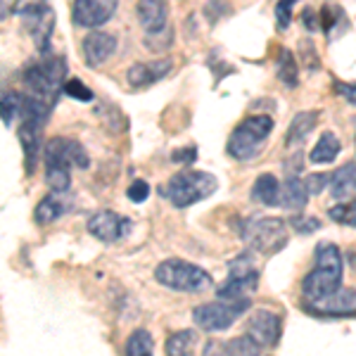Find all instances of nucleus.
Listing matches in <instances>:
<instances>
[{
	"mask_svg": "<svg viewBox=\"0 0 356 356\" xmlns=\"http://www.w3.org/2000/svg\"><path fill=\"white\" fill-rule=\"evenodd\" d=\"M342 288V254L337 245L321 243L314 252V268L304 275L302 295L307 302H318Z\"/></svg>",
	"mask_w": 356,
	"mask_h": 356,
	"instance_id": "f257e3e1",
	"label": "nucleus"
},
{
	"mask_svg": "<svg viewBox=\"0 0 356 356\" xmlns=\"http://www.w3.org/2000/svg\"><path fill=\"white\" fill-rule=\"evenodd\" d=\"M22 76H24V83L29 86L33 97L43 100L45 105L55 107L67 83L65 57H48V60L41 62H31Z\"/></svg>",
	"mask_w": 356,
	"mask_h": 356,
	"instance_id": "f03ea898",
	"label": "nucleus"
},
{
	"mask_svg": "<svg viewBox=\"0 0 356 356\" xmlns=\"http://www.w3.org/2000/svg\"><path fill=\"white\" fill-rule=\"evenodd\" d=\"M216 188H219V181H216L214 174H207V171H181L174 178H169V183L162 188V195L178 209H186V207H193L207 197H211L216 193Z\"/></svg>",
	"mask_w": 356,
	"mask_h": 356,
	"instance_id": "7ed1b4c3",
	"label": "nucleus"
},
{
	"mask_svg": "<svg viewBox=\"0 0 356 356\" xmlns=\"http://www.w3.org/2000/svg\"><path fill=\"white\" fill-rule=\"evenodd\" d=\"M240 240L250 250L259 252L264 257H271L288 245V226L283 219L250 216V219L240 221Z\"/></svg>",
	"mask_w": 356,
	"mask_h": 356,
	"instance_id": "20e7f679",
	"label": "nucleus"
},
{
	"mask_svg": "<svg viewBox=\"0 0 356 356\" xmlns=\"http://www.w3.org/2000/svg\"><path fill=\"white\" fill-rule=\"evenodd\" d=\"M271 131H273L271 117H266V114L247 117V119H243V124H238L233 129L231 138H228L226 150L231 157L238 159V162H252V159L264 150Z\"/></svg>",
	"mask_w": 356,
	"mask_h": 356,
	"instance_id": "39448f33",
	"label": "nucleus"
},
{
	"mask_svg": "<svg viewBox=\"0 0 356 356\" xmlns=\"http://www.w3.org/2000/svg\"><path fill=\"white\" fill-rule=\"evenodd\" d=\"M154 280L159 285L176 292H186V295H197L211 288V275L202 266L186 259H166L154 268Z\"/></svg>",
	"mask_w": 356,
	"mask_h": 356,
	"instance_id": "423d86ee",
	"label": "nucleus"
},
{
	"mask_svg": "<svg viewBox=\"0 0 356 356\" xmlns=\"http://www.w3.org/2000/svg\"><path fill=\"white\" fill-rule=\"evenodd\" d=\"M245 309H250V300L240 302H209L202 304L193 312V321L200 330L204 332H221L228 330L240 316L245 314Z\"/></svg>",
	"mask_w": 356,
	"mask_h": 356,
	"instance_id": "0eeeda50",
	"label": "nucleus"
},
{
	"mask_svg": "<svg viewBox=\"0 0 356 356\" xmlns=\"http://www.w3.org/2000/svg\"><path fill=\"white\" fill-rule=\"evenodd\" d=\"M259 285V273L254 271L250 257H238L231 264V275L228 280L221 285L219 290V300L223 302H240V300H250V295L257 290Z\"/></svg>",
	"mask_w": 356,
	"mask_h": 356,
	"instance_id": "6e6552de",
	"label": "nucleus"
},
{
	"mask_svg": "<svg viewBox=\"0 0 356 356\" xmlns=\"http://www.w3.org/2000/svg\"><path fill=\"white\" fill-rule=\"evenodd\" d=\"M119 8V0H74L72 19L81 29H95L110 22Z\"/></svg>",
	"mask_w": 356,
	"mask_h": 356,
	"instance_id": "1a4fd4ad",
	"label": "nucleus"
},
{
	"mask_svg": "<svg viewBox=\"0 0 356 356\" xmlns=\"http://www.w3.org/2000/svg\"><path fill=\"white\" fill-rule=\"evenodd\" d=\"M22 17H24V26L31 33L36 48L41 53H48L50 38H53L55 31V13L48 5H29L24 13H22Z\"/></svg>",
	"mask_w": 356,
	"mask_h": 356,
	"instance_id": "9d476101",
	"label": "nucleus"
},
{
	"mask_svg": "<svg viewBox=\"0 0 356 356\" xmlns=\"http://www.w3.org/2000/svg\"><path fill=\"white\" fill-rule=\"evenodd\" d=\"M129 231H131V221L110 209L95 211L88 219V233L93 235V238L102 240V243H117V240H122Z\"/></svg>",
	"mask_w": 356,
	"mask_h": 356,
	"instance_id": "9b49d317",
	"label": "nucleus"
},
{
	"mask_svg": "<svg viewBox=\"0 0 356 356\" xmlns=\"http://www.w3.org/2000/svg\"><path fill=\"white\" fill-rule=\"evenodd\" d=\"M247 335L259 342L261 347H275L280 340V316L268 309L254 312L247 321Z\"/></svg>",
	"mask_w": 356,
	"mask_h": 356,
	"instance_id": "f8f14e48",
	"label": "nucleus"
},
{
	"mask_svg": "<svg viewBox=\"0 0 356 356\" xmlns=\"http://www.w3.org/2000/svg\"><path fill=\"white\" fill-rule=\"evenodd\" d=\"M307 309L318 316H356V290L340 288L318 302H309Z\"/></svg>",
	"mask_w": 356,
	"mask_h": 356,
	"instance_id": "ddd939ff",
	"label": "nucleus"
},
{
	"mask_svg": "<svg viewBox=\"0 0 356 356\" xmlns=\"http://www.w3.org/2000/svg\"><path fill=\"white\" fill-rule=\"evenodd\" d=\"M117 50V36L107 31H90L81 43V53L88 67H100Z\"/></svg>",
	"mask_w": 356,
	"mask_h": 356,
	"instance_id": "4468645a",
	"label": "nucleus"
},
{
	"mask_svg": "<svg viewBox=\"0 0 356 356\" xmlns=\"http://www.w3.org/2000/svg\"><path fill=\"white\" fill-rule=\"evenodd\" d=\"M43 129H45V124L29 122V119H19V129H17V136H19L22 150H24V169H26V176H31L33 171H36L38 152H41Z\"/></svg>",
	"mask_w": 356,
	"mask_h": 356,
	"instance_id": "2eb2a0df",
	"label": "nucleus"
},
{
	"mask_svg": "<svg viewBox=\"0 0 356 356\" xmlns=\"http://www.w3.org/2000/svg\"><path fill=\"white\" fill-rule=\"evenodd\" d=\"M45 157H57L69 166H76V169H88L90 157L83 150V145L74 138H53V140L45 145Z\"/></svg>",
	"mask_w": 356,
	"mask_h": 356,
	"instance_id": "dca6fc26",
	"label": "nucleus"
},
{
	"mask_svg": "<svg viewBox=\"0 0 356 356\" xmlns=\"http://www.w3.org/2000/svg\"><path fill=\"white\" fill-rule=\"evenodd\" d=\"M174 69L171 60H154V62H136L134 67L126 72V81L134 88H147V86L157 83L166 74Z\"/></svg>",
	"mask_w": 356,
	"mask_h": 356,
	"instance_id": "f3484780",
	"label": "nucleus"
},
{
	"mask_svg": "<svg viewBox=\"0 0 356 356\" xmlns=\"http://www.w3.org/2000/svg\"><path fill=\"white\" fill-rule=\"evenodd\" d=\"M136 15L145 33H159L166 29V19H169V10H166L164 0H138Z\"/></svg>",
	"mask_w": 356,
	"mask_h": 356,
	"instance_id": "a211bd4d",
	"label": "nucleus"
},
{
	"mask_svg": "<svg viewBox=\"0 0 356 356\" xmlns=\"http://www.w3.org/2000/svg\"><path fill=\"white\" fill-rule=\"evenodd\" d=\"M330 191L337 202H352V200H356V164H344L332 174Z\"/></svg>",
	"mask_w": 356,
	"mask_h": 356,
	"instance_id": "6ab92c4d",
	"label": "nucleus"
},
{
	"mask_svg": "<svg viewBox=\"0 0 356 356\" xmlns=\"http://www.w3.org/2000/svg\"><path fill=\"white\" fill-rule=\"evenodd\" d=\"M309 202V191L307 183L300 176L285 178V183L280 186V207L290 211H302Z\"/></svg>",
	"mask_w": 356,
	"mask_h": 356,
	"instance_id": "aec40b11",
	"label": "nucleus"
},
{
	"mask_svg": "<svg viewBox=\"0 0 356 356\" xmlns=\"http://www.w3.org/2000/svg\"><path fill=\"white\" fill-rule=\"evenodd\" d=\"M252 202L264 204V207H278L280 204V183L273 174H261L254 181L250 191Z\"/></svg>",
	"mask_w": 356,
	"mask_h": 356,
	"instance_id": "412c9836",
	"label": "nucleus"
},
{
	"mask_svg": "<svg viewBox=\"0 0 356 356\" xmlns=\"http://www.w3.org/2000/svg\"><path fill=\"white\" fill-rule=\"evenodd\" d=\"M316 122H318V112L316 110H307V112L295 114V119L290 122L288 134H285V145L288 147L302 145V143L307 140V136L316 129Z\"/></svg>",
	"mask_w": 356,
	"mask_h": 356,
	"instance_id": "4be33fe9",
	"label": "nucleus"
},
{
	"mask_svg": "<svg viewBox=\"0 0 356 356\" xmlns=\"http://www.w3.org/2000/svg\"><path fill=\"white\" fill-rule=\"evenodd\" d=\"M45 183L53 193H67L72 186V166L57 157H45Z\"/></svg>",
	"mask_w": 356,
	"mask_h": 356,
	"instance_id": "5701e85b",
	"label": "nucleus"
},
{
	"mask_svg": "<svg viewBox=\"0 0 356 356\" xmlns=\"http://www.w3.org/2000/svg\"><path fill=\"white\" fill-rule=\"evenodd\" d=\"M342 152V143L332 131H325L323 136L318 138V143L314 145L312 154H309V162L314 164H330L337 159V154Z\"/></svg>",
	"mask_w": 356,
	"mask_h": 356,
	"instance_id": "b1692460",
	"label": "nucleus"
},
{
	"mask_svg": "<svg viewBox=\"0 0 356 356\" xmlns=\"http://www.w3.org/2000/svg\"><path fill=\"white\" fill-rule=\"evenodd\" d=\"M67 211V204L65 200H62V195H48V197H43L41 202H38L36 211H33V221L38 223V226H48V223H53L57 219H62Z\"/></svg>",
	"mask_w": 356,
	"mask_h": 356,
	"instance_id": "393cba45",
	"label": "nucleus"
},
{
	"mask_svg": "<svg viewBox=\"0 0 356 356\" xmlns=\"http://www.w3.org/2000/svg\"><path fill=\"white\" fill-rule=\"evenodd\" d=\"M195 342H197L195 330H178L174 335H169V340L164 344V352L166 356H191Z\"/></svg>",
	"mask_w": 356,
	"mask_h": 356,
	"instance_id": "a878e982",
	"label": "nucleus"
},
{
	"mask_svg": "<svg viewBox=\"0 0 356 356\" xmlns=\"http://www.w3.org/2000/svg\"><path fill=\"white\" fill-rule=\"evenodd\" d=\"M278 79L285 83V88H297L300 83V65L288 48H283L278 55Z\"/></svg>",
	"mask_w": 356,
	"mask_h": 356,
	"instance_id": "bb28decb",
	"label": "nucleus"
},
{
	"mask_svg": "<svg viewBox=\"0 0 356 356\" xmlns=\"http://www.w3.org/2000/svg\"><path fill=\"white\" fill-rule=\"evenodd\" d=\"M226 356H261V344L254 342L245 332V335L226 342Z\"/></svg>",
	"mask_w": 356,
	"mask_h": 356,
	"instance_id": "cd10ccee",
	"label": "nucleus"
},
{
	"mask_svg": "<svg viewBox=\"0 0 356 356\" xmlns=\"http://www.w3.org/2000/svg\"><path fill=\"white\" fill-rule=\"evenodd\" d=\"M22 102H24V95L19 93H5L0 97V119L5 126H13L15 119L22 117Z\"/></svg>",
	"mask_w": 356,
	"mask_h": 356,
	"instance_id": "c85d7f7f",
	"label": "nucleus"
},
{
	"mask_svg": "<svg viewBox=\"0 0 356 356\" xmlns=\"http://www.w3.org/2000/svg\"><path fill=\"white\" fill-rule=\"evenodd\" d=\"M126 356H152V335L147 330H134L126 342Z\"/></svg>",
	"mask_w": 356,
	"mask_h": 356,
	"instance_id": "c756f323",
	"label": "nucleus"
},
{
	"mask_svg": "<svg viewBox=\"0 0 356 356\" xmlns=\"http://www.w3.org/2000/svg\"><path fill=\"white\" fill-rule=\"evenodd\" d=\"M328 216L335 223L356 228V200H352V202H337V207H332L328 211Z\"/></svg>",
	"mask_w": 356,
	"mask_h": 356,
	"instance_id": "7c9ffc66",
	"label": "nucleus"
},
{
	"mask_svg": "<svg viewBox=\"0 0 356 356\" xmlns=\"http://www.w3.org/2000/svg\"><path fill=\"white\" fill-rule=\"evenodd\" d=\"M300 0H278L275 3V22H278V29L285 31L292 24V13H295V5Z\"/></svg>",
	"mask_w": 356,
	"mask_h": 356,
	"instance_id": "2f4dec72",
	"label": "nucleus"
},
{
	"mask_svg": "<svg viewBox=\"0 0 356 356\" xmlns=\"http://www.w3.org/2000/svg\"><path fill=\"white\" fill-rule=\"evenodd\" d=\"M65 93L72 95L74 100H79V102H90V100H93V90H90L88 86L81 81V79H67Z\"/></svg>",
	"mask_w": 356,
	"mask_h": 356,
	"instance_id": "473e14b6",
	"label": "nucleus"
},
{
	"mask_svg": "<svg viewBox=\"0 0 356 356\" xmlns=\"http://www.w3.org/2000/svg\"><path fill=\"white\" fill-rule=\"evenodd\" d=\"M290 226L295 228V231L300 233V235H312L314 231H318V228H321V221H318V219H314V216H304V214H300V216H292V219H290Z\"/></svg>",
	"mask_w": 356,
	"mask_h": 356,
	"instance_id": "72a5a7b5",
	"label": "nucleus"
},
{
	"mask_svg": "<svg viewBox=\"0 0 356 356\" xmlns=\"http://www.w3.org/2000/svg\"><path fill=\"white\" fill-rule=\"evenodd\" d=\"M126 195H129L131 202L140 204V202H145V200L150 197V186H147V183L143 181V178H136V181L129 186V191H126Z\"/></svg>",
	"mask_w": 356,
	"mask_h": 356,
	"instance_id": "f704fd0d",
	"label": "nucleus"
},
{
	"mask_svg": "<svg viewBox=\"0 0 356 356\" xmlns=\"http://www.w3.org/2000/svg\"><path fill=\"white\" fill-rule=\"evenodd\" d=\"M304 183H307L309 195H321L325 191V186L330 183V176L328 174H312V176L304 178Z\"/></svg>",
	"mask_w": 356,
	"mask_h": 356,
	"instance_id": "c9c22d12",
	"label": "nucleus"
},
{
	"mask_svg": "<svg viewBox=\"0 0 356 356\" xmlns=\"http://www.w3.org/2000/svg\"><path fill=\"white\" fill-rule=\"evenodd\" d=\"M197 159V150L195 147H181V150L171 152V162L176 164H193Z\"/></svg>",
	"mask_w": 356,
	"mask_h": 356,
	"instance_id": "e433bc0d",
	"label": "nucleus"
},
{
	"mask_svg": "<svg viewBox=\"0 0 356 356\" xmlns=\"http://www.w3.org/2000/svg\"><path fill=\"white\" fill-rule=\"evenodd\" d=\"M335 93H340V95L347 97L349 105H356V83H342V81H337L335 83Z\"/></svg>",
	"mask_w": 356,
	"mask_h": 356,
	"instance_id": "4c0bfd02",
	"label": "nucleus"
},
{
	"mask_svg": "<svg viewBox=\"0 0 356 356\" xmlns=\"http://www.w3.org/2000/svg\"><path fill=\"white\" fill-rule=\"evenodd\" d=\"M202 356H226V344L211 340V342L204 347V354H202Z\"/></svg>",
	"mask_w": 356,
	"mask_h": 356,
	"instance_id": "58836bf2",
	"label": "nucleus"
},
{
	"mask_svg": "<svg viewBox=\"0 0 356 356\" xmlns=\"http://www.w3.org/2000/svg\"><path fill=\"white\" fill-rule=\"evenodd\" d=\"M302 19H304V24H307V29H309V31H316V29L321 26V22H318V15H316L314 10H304Z\"/></svg>",
	"mask_w": 356,
	"mask_h": 356,
	"instance_id": "ea45409f",
	"label": "nucleus"
},
{
	"mask_svg": "<svg viewBox=\"0 0 356 356\" xmlns=\"http://www.w3.org/2000/svg\"><path fill=\"white\" fill-rule=\"evenodd\" d=\"M15 5H17V0H0V19H3V17H8L10 13H13Z\"/></svg>",
	"mask_w": 356,
	"mask_h": 356,
	"instance_id": "a19ab883",
	"label": "nucleus"
},
{
	"mask_svg": "<svg viewBox=\"0 0 356 356\" xmlns=\"http://www.w3.org/2000/svg\"><path fill=\"white\" fill-rule=\"evenodd\" d=\"M354 140H356V119H354Z\"/></svg>",
	"mask_w": 356,
	"mask_h": 356,
	"instance_id": "79ce46f5",
	"label": "nucleus"
}]
</instances>
